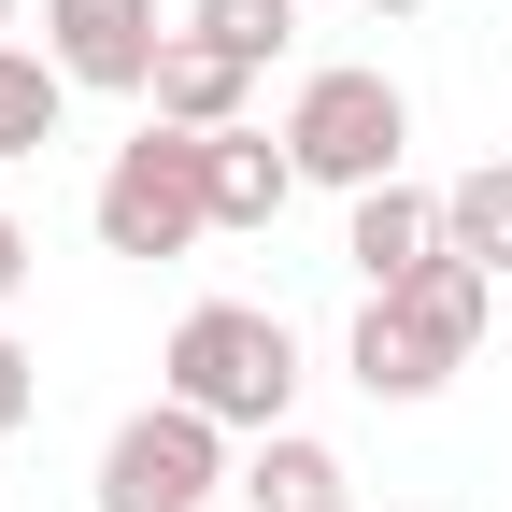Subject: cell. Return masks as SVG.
Returning <instances> with one entry per match:
<instances>
[{
	"label": "cell",
	"mask_w": 512,
	"mask_h": 512,
	"mask_svg": "<svg viewBox=\"0 0 512 512\" xmlns=\"http://www.w3.org/2000/svg\"><path fill=\"white\" fill-rule=\"evenodd\" d=\"M86 214H100L114 256H185L214 228V128H143V143H114Z\"/></svg>",
	"instance_id": "2"
},
{
	"label": "cell",
	"mask_w": 512,
	"mask_h": 512,
	"mask_svg": "<svg viewBox=\"0 0 512 512\" xmlns=\"http://www.w3.org/2000/svg\"><path fill=\"white\" fill-rule=\"evenodd\" d=\"M0 29H15V0H0Z\"/></svg>",
	"instance_id": "18"
},
{
	"label": "cell",
	"mask_w": 512,
	"mask_h": 512,
	"mask_svg": "<svg viewBox=\"0 0 512 512\" xmlns=\"http://www.w3.org/2000/svg\"><path fill=\"white\" fill-rule=\"evenodd\" d=\"M399 313H413V328H427L441 356L470 370V342H484V313H498V271H484V256H427V271L399 285Z\"/></svg>",
	"instance_id": "10"
},
{
	"label": "cell",
	"mask_w": 512,
	"mask_h": 512,
	"mask_svg": "<svg viewBox=\"0 0 512 512\" xmlns=\"http://www.w3.org/2000/svg\"><path fill=\"white\" fill-rule=\"evenodd\" d=\"M185 29H200V43H228V57H256V72H271V57H285V29H299V0H185Z\"/></svg>",
	"instance_id": "14"
},
{
	"label": "cell",
	"mask_w": 512,
	"mask_h": 512,
	"mask_svg": "<svg viewBox=\"0 0 512 512\" xmlns=\"http://www.w3.org/2000/svg\"><path fill=\"white\" fill-rule=\"evenodd\" d=\"M299 200V143H271V128H214V228H271Z\"/></svg>",
	"instance_id": "9"
},
{
	"label": "cell",
	"mask_w": 512,
	"mask_h": 512,
	"mask_svg": "<svg viewBox=\"0 0 512 512\" xmlns=\"http://www.w3.org/2000/svg\"><path fill=\"white\" fill-rule=\"evenodd\" d=\"M441 256H484V271H512V157H484V171L441 185Z\"/></svg>",
	"instance_id": "12"
},
{
	"label": "cell",
	"mask_w": 512,
	"mask_h": 512,
	"mask_svg": "<svg viewBox=\"0 0 512 512\" xmlns=\"http://www.w3.org/2000/svg\"><path fill=\"white\" fill-rule=\"evenodd\" d=\"M242 114H256V57L171 29V57H157V128H242Z\"/></svg>",
	"instance_id": "7"
},
{
	"label": "cell",
	"mask_w": 512,
	"mask_h": 512,
	"mask_svg": "<svg viewBox=\"0 0 512 512\" xmlns=\"http://www.w3.org/2000/svg\"><path fill=\"white\" fill-rule=\"evenodd\" d=\"M43 57L100 100H157L171 29H157V0H43Z\"/></svg>",
	"instance_id": "5"
},
{
	"label": "cell",
	"mask_w": 512,
	"mask_h": 512,
	"mask_svg": "<svg viewBox=\"0 0 512 512\" xmlns=\"http://www.w3.org/2000/svg\"><path fill=\"white\" fill-rule=\"evenodd\" d=\"M214 484H242V470H228V427L185 413V399L128 413V427L100 441V512H200Z\"/></svg>",
	"instance_id": "4"
},
{
	"label": "cell",
	"mask_w": 512,
	"mask_h": 512,
	"mask_svg": "<svg viewBox=\"0 0 512 512\" xmlns=\"http://www.w3.org/2000/svg\"><path fill=\"white\" fill-rule=\"evenodd\" d=\"M370 15H427V0H370Z\"/></svg>",
	"instance_id": "17"
},
{
	"label": "cell",
	"mask_w": 512,
	"mask_h": 512,
	"mask_svg": "<svg viewBox=\"0 0 512 512\" xmlns=\"http://www.w3.org/2000/svg\"><path fill=\"white\" fill-rule=\"evenodd\" d=\"M342 370L370 384V399H441V384H456V356H441V342L413 328L399 299H370V313H356V342H342Z\"/></svg>",
	"instance_id": "8"
},
{
	"label": "cell",
	"mask_w": 512,
	"mask_h": 512,
	"mask_svg": "<svg viewBox=\"0 0 512 512\" xmlns=\"http://www.w3.org/2000/svg\"><path fill=\"white\" fill-rule=\"evenodd\" d=\"M171 399L271 441L285 399H299V328H285V313H256V299H200V313L171 328Z\"/></svg>",
	"instance_id": "1"
},
{
	"label": "cell",
	"mask_w": 512,
	"mask_h": 512,
	"mask_svg": "<svg viewBox=\"0 0 512 512\" xmlns=\"http://www.w3.org/2000/svg\"><path fill=\"white\" fill-rule=\"evenodd\" d=\"M15 285H29V228L0 214V299H15Z\"/></svg>",
	"instance_id": "16"
},
{
	"label": "cell",
	"mask_w": 512,
	"mask_h": 512,
	"mask_svg": "<svg viewBox=\"0 0 512 512\" xmlns=\"http://www.w3.org/2000/svg\"><path fill=\"white\" fill-rule=\"evenodd\" d=\"M342 256H356V285H370V299H399L427 256H441V200H427V185H370V200L342 214Z\"/></svg>",
	"instance_id": "6"
},
{
	"label": "cell",
	"mask_w": 512,
	"mask_h": 512,
	"mask_svg": "<svg viewBox=\"0 0 512 512\" xmlns=\"http://www.w3.org/2000/svg\"><path fill=\"white\" fill-rule=\"evenodd\" d=\"M57 114H72V72H57V57H29V43H0V157H43Z\"/></svg>",
	"instance_id": "13"
},
{
	"label": "cell",
	"mask_w": 512,
	"mask_h": 512,
	"mask_svg": "<svg viewBox=\"0 0 512 512\" xmlns=\"http://www.w3.org/2000/svg\"><path fill=\"white\" fill-rule=\"evenodd\" d=\"M342 512H356V498H342Z\"/></svg>",
	"instance_id": "19"
},
{
	"label": "cell",
	"mask_w": 512,
	"mask_h": 512,
	"mask_svg": "<svg viewBox=\"0 0 512 512\" xmlns=\"http://www.w3.org/2000/svg\"><path fill=\"white\" fill-rule=\"evenodd\" d=\"M29 427V356H15V328H0V441Z\"/></svg>",
	"instance_id": "15"
},
{
	"label": "cell",
	"mask_w": 512,
	"mask_h": 512,
	"mask_svg": "<svg viewBox=\"0 0 512 512\" xmlns=\"http://www.w3.org/2000/svg\"><path fill=\"white\" fill-rule=\"evenodd\" d=\"M285 143H299V185H342V200H370V185H399L413 100L384 86V72H313L299 114H285Z\"/></svg>",
	"instance_id": "3"
},
{
	"label": "cell",
	"mask_w": 512,
	"mask_h": 512,
	"mask_svg": "<svg viewBox=\"0 0 512 512\" xmlns=\"http://www.w3.org/2000/svg\"><path fill=\"white\" fill-rule=\"evenodd\" d=\"M242 512H342V456L299 441V427H271V441L242 456Z\"/></svg>",
	"instance_id": "11"
}]
</instances>
